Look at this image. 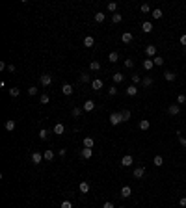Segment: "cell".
<instances>
[{
  "mask_svg": "<svg viewBox=\"0 0 186 208\" xmlns=\"http://www.w3.org/2000/svg\"><path fill=\"white\" fill-rule=\"evenodd\" d=\"M119 123H123V113H121V112H114V113H110V125L117 127Z\"/></svg>",
  "mask_w": 186,
  "mask_h": 208,
  "instance_id": "cell-1",
  "label": "cell"
},
{
  "mask_svg": "<svg viewBox=\"0 0 186 208\" xmlns=\"http://www.w3.org/2000/svg\"><path fill=\"white\" fill-rule=\"evenodd\" d=\"M39 82H41L43 88H49L50 82H52V76H50V74H41V76H39Z\"/></svg>",
  "mask_w": 186,
  "mask_h": 208,
  "instance_id": "cell-2",
  "label": "cell"
},
{
  "mask_svg": "<svg viewBox=\"0 0 186 208\" xmlns=\"http://www.w3.org/2000/svg\"><path fill=\"white\" fill-rule=\"evenodd\" d=\"M132 164H134V158L130 154H125L123 158H121V166H123V167H130Z\"/></svg>",
  "mask_w": 186,
  "mask_h": 208,
  "instance_id": "cell-3",
  "label": "cell"
},
{
  "mask_svg": "<svg viewBox=\"0 0 186 208\" xmlns=\"http://www.w3.org/2000/svg\"><path fill=\"white\" fill-rule=\"evenodd\" d=\"M168 113L169 115H179L181 113V106L179 104H169L168 106Z\"/></svg>",
  "mask_w": 186,
  "mask_h": 208,
  "instance_id": "cell-4",
  "label": "cell"
},
{
  "mask_svg": "<svg viewBox=\"0 0 186 208\" xmlns=\"http://www.w3.org/2000/svg\"><path fill=\"white\" fill-rule=\"evenodd\" d=\"M145 56L155 58V56H156V46H155V45H147V46H145Z\"/></svg>",
  "mask_w": 186,
  "mask_h": 208,
  "instance_id": "cell-5",
  "label": "cell"
},
{
  "mask_svg": "<svg viewBox=\"0 0 186 208\" xmlns=\"http://www.w3.org/2000/svg\"><path fill=\"white\" fill-rule=\"evenodd\" d=\"M41 160H45V156H41V152H32V164H41Z\"/></svg>",
  "mask_w": 186,
  "mask_h": 208,
  "instance_id": "cell-6",
  "label": "cell"
},
{
  "mask_svg": "<svg viewBox=\"0 0 186 208\" xmlns=\"http://www.w3.org/2000/svg\"><path fill=\"white\" fill-rule=\"evenodd\" d=\"M130 195H132V190H130V186H123V188H121V197H123V199H129Z\"/></svg>",
  "mask_w": 186,
  "mask_h": 208,
  "instance_id": "cell-7",
  "label": "cell"
},
{
  "mask_svg": "<svg viewBox=\"0 0 186 208\" xmlns=\"http://www.w3.org/2000/svg\"><path fill=\"white\" fill-rule=\"evenodd\" d=\"M145 176V167H136L134 169V178H143Z\"/></svg>",
  "mask_w": 186,
  "mask_h": 208,
  "instance_id": "cell-8",
  "label": "cell"
},
{
  "mask_svg": "<svg viewBox=\"0 0 186 208\" xmlns=\"http://www.w3.org/2000/svg\"><path fill=\"white\" fill-rule=\"evenodd\" d=\"M102 85H104V84H102V80H101V78H95V80L91 82V88L95 89V91H99V89H102Z\"/></svg>",
  "mask_w": 186,
  "mask_h": 208,
  "instance_id": "cell-9",
  "label": "cell"
},
{
  "mask_svg": "<svg viewBox=\"0 0 186 208\" xmlns=\"http://www.w3.org/2000/svg\"><path fill=\"white\" fill-rule=\"evenodd\" d=\"M63 132H65V127H63L62 123H56V125H54V134H56V136H62Z\"/></svg>",
  "mask_w": 186,
  "mask_h": 208,
  "instance_id": "cell-10",
  "label": "cell"
},
{
  "mask_svg": "<svg viewBox=\"0 0 186 208\" xmlns=\"http://www.w3.org/2000/svg\"><path fill=\"white\" fill-rule=\"evenodd\" d=\"M62 93H63V95H67V97L73 95V88H71V84H63L62 85Z\"/></svg>",
  "mask_w": 186,
  "mask_h": 208,
  "instance_id": "cell-11",
  "label": "cell"
},
{
  "mask_svg": "<svg viewBox=\"0 0 186 208\" xmlns=\"http://www.w3.org/2000/svg\"><path fill=\"white\" fill-rule=\"evenodd\" d=\"M84 45H86V48H91V46L95 45V39L91 37V35H86L84 37Z\"/></svg>",
  "mask_w": 186,
  "mask_h": 208,
  "instance_id": "cell-12",
  "label": "cell"
},
{
  "mask_svg": "<svg viewBox=\"0 0 186 208\" xmlns=\"http://www.w3.org/2000/svg\"><path fill=\"white\" fill-rule=\"evenodd\" d=\"M125 93L129 97H134V95H138V88H136V85H129V88L125 89Z\"/></svg>",
  "mask_w": 186,
  "mask_h": 208,
  "instance_id": "cell-13",
  "label": "cell"
},
{
  "mask_svg": "<svg viewBox=\"0 0 186 208\" xmlns=\"http://www.w3.org/2000/svg\"><path fill=\"white\" fill-rule=\"evenodd\" d=\"M141 30H143L145 34H149V32H153V22L151 21H145L143 24H141Z\"/></svg>",
  "mask_w": 186,
  "mask_h": 208,
  "instance_id": "cell-14",
  "label": "cell"
},
{
  "mask_svg": "<svg viewBox=\"0 0 186 208\" xmlns=\"http://www.w3.org/2000/svg\"><path fill=\"white\" fill-rule=\"evenodd\" d=\"M93 108H95V102H93V100H86L84 106H82V110H84V112H91Z\"/></svg>",
  "mask_w": 186,
  "mask_h": 208,
  "instance_id": "cell-15",
  "label": "cell"
},
{
  "mask_svg": "<svg viewBox=\"0 0 186 208\" xmlns=\"http://www.w3.org/2000/svg\"><path fill=\"white\" fill-rule=\"evenodd\" d=\"M80 154H82V158H86V160H88V158H91V156H93V151H91V149H82V151H80Z\"/></svg>",
  "mask_w": 186,
  "mask_h": 208,
  "instance_id": "cell-16",
  "label": "cell"
},
{
  "mask_svg": "<svg viewBox=\"0 0 186 208\" xmlns=\"http://www.w3.org/2000/svg\"><path fill=\"white\" fill-rule=\"evenodd\" d=\"M132 39H134V35L130 34V32H125L123 35H121V41H123V43H130Z\"/></svg>",
  "mask_w": 186,
  "mask_h": 208,
  "instance_id": "cell-17",
  "label": "cell"
},
{
  "mask_svg": "<svg viewBox=\"0 0 186 208\" xmlns=\"http://www.w3.org/2000/svg\"><path fill=\"white\" fill-rule=\"evenodd\" d=\"M175 76H177V74L173 73V71H166V73H164V78L168 82H173V80H175Z\"/></svg>",
  "mask_w": 186,
  "mask_h": 208,
  "instance_id": "cell-18",
  "label": "cell"
},
{
  "mask_svg": "<svg viewBox=\"0 0 186 208\" xmlns=\"http://www.w3.org/2000/svg\"><path fill=\"white\" fill-rule=\"evenodd\" d=\"M93 145H95V139L93 138H84V147L86 149H93Z\"/></svg>",
  "mask_w": 186,
  "mask_h": 208,
  "instance_id": "cell-19",
  "label": "cell"
},
{
  "mask_svg": "<svg viewBox=\"0 0 186 208\" xmlns=\"http://www.w3.org/2000/svg\"><path fill=\"white\" fill-rule=\"evenodd\" d=\"M141 84H143V88H151V85H153V78H151V76L141 78Z\"/></svg>",
  "mask_w": 186,
  "mask_h": 208,
  "instance_id": "cell-20",
  "label": "cell"
},
{
  "mask_svg": "<svg viewBox=\"0 0 186 208\" xmlns=\"http://www.w3.org/2000/svg\"><path fill=\"white\" fill-rule=\"evenodd\" d=\"M153 67H155L153 60H143V69L145 71H153Z\"/></svg>",
  "mask_w": 186,
  "mask_h": 208,
  "instance_id": "cell-21",
  "label": "cell"
},
{
  "mask_svg": "<svg viewBox=\"0 0 186 208\" xmlns=\"http://www.w3.org/2000/svg\"><path fill=\"white\" fill-rule=\"evenodd\" d=\"M140 128L141 130H149V128H151V123H149L147 119H141L140 121Z\"/></svg>",
  "mask_w": 186,
  "mask_h": 208,
  "instance_id": "cell-22",
  "label": "cell"
},
{
  "mask_svg": "<svg viewBox=\"0 0 186 208\" xmlns=\"http://www.w3.org/2000/svg\"><path fill=\"white\" fill-rule=\"evenodd\" d=\"M153 63H155L156 67H162V65H164V58L162 56H155L153 58Z\"/></svg>",
  "mask_w": 186,
  "mask_h": 208,
  "instance_id": "cell-23",
  "label": "cell"
},
{
  "mask_svg": "<svg viewBox=\"0 0 186 208\" xmlns=\"http://www.w3.org/2000/svg\"><path fill=\"white\" fill-rule=\"evenodd\" d=\"M106 15L102 13V11H99V13H95V22H104Z\"/></svg>",
  "mask_w": 186,
  "mask_h": 208,
  "instance_id": "cell-24",
  "label": "cell"
},
{
  "mask_svg": "<svg viewBox=\"0 0 186 208\" xmlns=\"http://www.w3.org/2000/svg\"><path fill=\"white\" fill-rule=\"evenodd\" d=\"M112 78H114V82H116V84H119V82H123L125 80V76L121 73H116V74H112Z\"/></svg>",
  "mask_w": 186,
  "mask_h": 208,
  "instance_id": "cell-25",
  "label": "cell"
},
{
  "mask_svg": "<svg viewBox=\"0 0 186 208\" xmlns=\"http://www.w3.org/2000/svg\"><path fill=\"white\" fill-rule=\"evenodd\" d=\"M6 130H9V132L15 130V121H13V119H7V121H6Z\"/></svg>",
  "mask_w": 186,
  "mask_h": 208,
  "instance_id": "cell-26",
  "label": "cell"
},
{
  "mask_svg": "<svg viewBox=\"0 0 186 208\" xmlns=\"http://www.w3.org/2000/svg\"><path fill=\"white\" fill-rule=\"evenodd\" d=\"M78 188H80V193H88V191H89V184L88 182H80V186H78Z\"/></svg>",
  "mask_w": 186,
  "mask_h": 208,
  "instance_id": "cell-27",
  "label": "cell"
},
{
  "mask_svg": "<svg viewBox=\"0 0 186 208\" xmlns=\"http://www.w3.org/2000/svg\"><path fill=\"white\" fill-rule=\"evenodd\" d=\"M43 156H45L47 162H50V160H54V151H50V149H49V151H45V154H43Z\"/></svg>",
  "mask_w": 186,
  "mask_h": 208,
  "instance_id": "cell-28",
  "label": "cell"
},
{
  "mask_svg": "<svg viewBox=\"0 0 186 208\" xmlns=\"http://www.w3.org/2000/svg\"><path fill=\"white\" fill-rule=\"evenodd\" d=\"M121 21H123V17H121L119 13H114V15H112V22H114V24H119Z\"/></svg>",
  "mask_w": 186,
  "mask_h": 208,
  "instance_id": "cell-29",
  "label": "cell"
},
{
  "mask_svg": "<svg viewBox=\"0 0 186 208\" xmlns=\"http://www.w3.org/2000/svg\"><path fill=\"white\" fill-rule=\"evenodd\" d=\"M153 164H155L156 167L164 166V158H162V156H155V160H153Z\"/></svg>",
  "mask_w": 186,
  "mask_h": 208,
  "instance_id": "cell-30",
  "label": "cell"
},
{
  "mask_svg": "<svg viewBox=\"0 0 186 208\" xmlns=\"http://www.w3.org/2000/svg\"><path fill=\"white\" fill-rule=\"evenodd\" d=\"M80 113H82V108H73L71 110V115L76 119V117H80Z\"/></svg>",
  "mask_w": 186,
  "mask_h": 208,
  "instance_id": "cell-31",
  "label": "cell"
},
{
  "mask_svg": "<svg viewBox=\"0 0 186 208\" xmlns=\"http://www.w3.org/2000/svg\"><path fill=\"white\" fill-rule=\"evenodd\" d=\"M108 60L112 61V63H116V61L119 60V56H117V52H110V54H108Z\"/></svg>",
  "mask_w": 186,
  "mask_h": 208,
  "instance_id": "cell-32",
  "label": "cell"
},
{
  "mask_svg": "<svg viewBox=\"0 0 186 208\" xmlns=\"http://www.w3.org/2000/svg\"><path fill=\"white\" fill-rule=\"evenodd\" d=\"M9 95L15 99V97H19V95H21V89H19V88H11V89H9Z\"/></svg>",
  "mask_w": 186,
  "mask_h": 208,
  "instance_id": "cell-33",
  "label": "cell"
},
{
  "mask_svg": "<svg viewBox=\"0 0 186 208\" xmlns=\"http://www.w3.org/2000/svg\"><path fill=\"white\" fill-rule=\"evenodd\" d=\"M177 138H179V143H181V147H186V138L181 132H177Z\"/></svg>",
  "mask_w": 186,
  "mask_h": 208,
  "instance_id": "cell-34",
  "label": "cell"
},
{
  "mask_svg": "<svg viewBox=\"0 0 186 208\" xmlns=\"http://www.w3.org/2000/svg\"><path fill=\"white\" fill-rule=\"evenodd\" d=\"M151 15H153V19H162V9H153Z\"/></svg>",
  "mask_w": 186,
  "mask_h": 208,
  "instance_id": "cell-35",
  "label": "cell"
},
{
  "mask_svg": "<svg viewBox=\"0 0 186 208\" xmlns=\"http://www.w3.org/2000/svg\"><path fill=\"white\" fill-rule=\"evenodd\" d=\"M78 80H80V82H82V84H88V82H89V74H86V73H82V74H80V78H78Z\"/></svg>",
  "mask_w": 186,
  "mask_h": 208,
  "instance_id": "cell-36",
  "label": "cell"
},
{
  "mask_svg": "<svg viewBox=\"0 0 186 208\" xmlns=\"http://www.w3.org/2000/svg\"><path fill=\"white\" fill-rule=\"evenodd\" d=\"M108 11L116 13V11H117V2H110V4H108Z\"/></svg>",
  "mask_w": 186,
  "mask_h": 208,
  "instance_id": "cell-37",
  "label": "cell"
},
{
  "mask_svg": "<svg viewBox=\"0 0 186 208\" xmlns=\"http://www.w3.org/2000/svg\"><path fill=\"white\" fill-rule=\"evenodd\" d=\"M140 9H141V13H149V11H151V6H149V4H141Z\"/></svg>",
  "mask_w": 186,
  "mask_h": 208,
  "instance_id": "cell-38",
  "label": "cell"
},
{
  "mask_svg": "<svg viewBox=\"0 0 186 208\" xmlns=\"http://www.w3.org/2000/svg\"><path fill=\"white\" fill-rule=\"evenodd\" d=\"M89 69L91 71H99L101 69V63H99V61H91V63H89Z\"/></svg>",
  "mask_w": 186,
  "mask_h": 208,
  "instance_id": "cell-39",
  "label": "cell"
},
{
  "mask_svg": "<svg viewBox=\"0 0 186 208\" xmlns=\"http://www.w3.org/2000/svg\"><path fill=\"white\" fill-rule=\"evenodd\" d=\"M125 67L126 69H132L134 67V60H130V58H129V60H125Z\"/></svg>",
  "mask_w": 186,
  "mask_h": 208,
  "instance_id": "cell-40",
  "label": "cell"
},
{
  "mask_svg": "<svg viewBox=\"0 0 186 208\" xmlns=\"http://www.w3.org/2000/svg\"><path fill=\"white\" fill-rule=\"evenodd\" d=\"M121 113H123V121H130V112L129 110H123Z\"/></svg>",
  "mask_w": 186,
  "mask_h": 208,
  "instance_id": "cell-41",
  "label": "cell"
},
{
  "mask_svg": "<svg viewBox=\"0 0 186 208\" xmlns=\"http://www.w3.org/2000/svg\"><path fill=\"white\" fill-rule=\"evenodd\" d=\"M47 136H49V132H47L45 128H41V130H39V138H41V139H47Z\"/></svg>",
  "mask_w": 186,
  "mask_h": 208,
  "instance_id": "cell-42",
  "label": "cell"
},
{
  "mask_svg": "<svg viewBox=\"0 0 186 208\" xmlns=\"http://www.w3.org/2000/svg\"><path fill=\"white\" fill-rule=\"evenodd\" d=\"M108 95H110V97H114V95H117V88H116V85H112V88H110V89H108Z\"/></svg>",
  "mask_w": 186,
  "mask_h": 208,
  "instance_id": "cell-43",
  "label": "cell"
},
{
  "mask_svg": "<svg viewBox=\"0 0 186 208\" xmlns=\"http://www.w3.org/2000/svg\"><path fill=\"white\" fill-rule=\"evenodd\" d=\"M186 102V95H179L177 97V104H184Z\"/></svg>",
  "mask_w": 186,
  "mask_h": 208,
  "instance_id": "cell-44",
  "label": "cell"
},
{
  "mask_svg": "<svg viewBox=\"0 0 186 208\" xmlns=\"http://www.w3.org/2000/svg\"><path fill=\"white\" fill-rule=\"evenodd\" d=\"M28 95H37V88H35V85L28 88Z\"/></svg>",
  "mask_w": 186,
  "mask_h": 208,
  "instance_id": "cell-45",
  "label": "cell"
},
{
  "mask_svg": "<svg viewBox=\"0 0 186 208\" xmlns=\"http://www.w3.org/2000/svg\"><path fill=\"white\" fill-rule=\"evenodd\" d=\"M62 208H73V203H71V201H63L62 203Z\"/></svg>",
  "mask_w": 186,
  "mask_h": 208,
  "instance_id": "cell-46",
  "label": "cell"
},
{
  "mask_svg": "<svg viewBox=\"0 0 186 208\" xmlns=\"http://www.w3.org/2000/svg\"><path fill=\"white\" fill-rule=\"evenodd\" d=\"M132 82H134V84H140V82H141L140 74H132Z\"/></svg>",
  "mask_w": 186,
  "mask_h": 208,
  "instance_id": "cell-47",
  "label": "cell"
},
{
  "mask_svg": "<svg viewBox=\"0 0 186 208\" xmlns=\"http://www.w3.org/2000/svg\"><path fill=\"white\" fill-rule=\"evenodd\" d=\"M49 95H41V104H49Z\"/></svg>",
  "mask_w": 186,
  "mask_h": 208,
  "instance_id": "cell-48",
  "label": "cell"
},
{
  "mask_svg": "<svg viewBox=\"0 0 186 208\" xmlns=\"http://www.w3.org/2000/svg\"><path fill=\"white\" fill-rule=\"evenodd\" d=\"M102 208H116V206H114V203H110V201H106V203H104V205H102Z\"/></svg>",
  "mask_w": 186,
  "mask_h": 208,
  "instance_id": "cell-49",
  "label": "cell"
},
{
  "mask_svg": "<svg viewBox=\"0 0 186 208\" xmlns=\"http://www.w3.org/2000/svg\"><path fill=\"white\" fill-rule=\"evenodd\" d=\"M181 45H184V48H186V34L181 35Z\"/></svg>",
  "mask_w": 186,
  "mask_h": 208,
  "instance_id": "cell-50",
  "label": "cell"
},
{
  "mask_svg": "<svg viewBox=\"0 0 186 208\" xmlns=\"http://www.w3.org/2000/svg\"><path fill=\"white\" fill-rule=\"evenodd\" d=\"M179 205H181V206H186V197H181V199H179Z\"/></svg>",
  "mask_w": 186,
  "mask_h": 208,
  "instance_id": "cell-51",
  "label": "cell"
},
{
  "mask_svg": "<svg viewBox=\"0 0 186 208\" xmlns=\"http://www.w3.org/2000/svg\"><path fill=\"white\" fill-rule=\"evenodd\" d=\"M7 71H9V73H15V65H13V63L7 65Z\"/></svg>",
  "mask_w": 186,
  "mask_h": 208,
  "instance_id": "cell-52",
  "label": "cell"
},
{
  "mask_svg": "<svg viewBox=\"0 0 186 208\" xmlns=\"http://www.w3.org/2000/svg\"><path fill=\"white\" fill-rule=\"evenodd\" d=\"M117 208H126V206H117Z\"/></svg>",
  "mask_w": 186,
  "mask_h": 208,
  "instance_id": "cell-53",
  "label": "cell"
}]
</instances>
